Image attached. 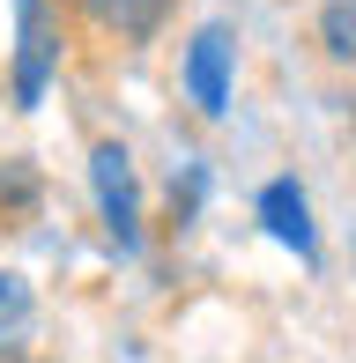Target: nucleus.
<instances>
[{
  "label": "nucleus",
  "instance_id": "f257e3e1",
  "mask_svg": "<svg viewBox=\"0 0 356 363\" xmlns=\"http://www.w3.org/2000/svg\"><path fill=\"white\" fill-rule=\"evenodd\" d=\"M60 67V23L45 0H15V104L38 111L45 104V82Z\"/></svg>",
  "mask_w": 356,
  "mask_h": 363
},
{
  "label": "nucleus",
  "instance_id": "20e7f679",
  "mask_svg": "<svg viewBox=\"0 0 356 363\" xmlns=\"http://www.w3.org/2000/svg\"><path fill=\"white\" fill-rule=\"evenodd\" d=\"M260 223H267V238H274V245H289L297 259H312V252H319V238H312V208H304L297 178H274V186L260 193Z\"/></svg>",
  "mask_w": 356,
  "mask_h": 363
},
{
  "label": "nucleus",
  "instance_id": "f03ea898",
  "mask_svg": "<svg viewBox=\"0 0 356 363\" xmlns=\"http://www.w3.org/2000/svg\"><path fill=\"white\" fill-rule=\"evenodd\" d=\"M89 186H96V216H104V230L119 238V252H134V238H141V193H134V156H126L119 141H96L89 148Z\"/></svg>",
  "mask_w": 356,
  "mask_h": 363
},
{
  "label": "nucleus",
  "instance_id": "7ed1b4c3",
  "mask_svg": "<svg viewBox=\"0 0 356 363\" xmlns=\"http://www.w3.org/2000/svg\"><path fill=\"white\" fill-rule=\"evenodd\" d=\"M230 67H238V30L208 23L201 38L186 45V89H193V104H201L208 119H223V104H230Z\"/></svg>",
  "mask_w": 356,
  "mask_h": 363
},
{
  "label": "nucleus",
  "instance_id": "423d86ee",
  "mask_svg": "<svg viewBox=\"0 0 356 363\" xmlns=\"http://www.w3.org/2000/svg\"><path fill=\"white\" fill-rule=\"evenodd\" d=\"M319 45H327L334 60H356V0H327V15H319Z\"/></svg>",
  "mask_w": 356,
  "mask_h": 363
},
{
  "label": "nucleus",
  "instance_id": "0eeeda50",
  "mask_svg": "<svg viewBox=\"0 0 356 363\" xmlns=\"http://www.w3.org/2000/svg\"><path fill=\"white\" fill-rule=\"evenodd\" d=\"M23 311H30V282L23 274H0V326H15Z\"/></svg>",
  "mask_w": 356,
  "mask_h": 363
},
{
  "label": "nucleus",
  "instance_id": "39448f33",
  "mask_svg": "<svg viewBox=\"0 0 356 363\" xmlns=\"http://www.w3.org/2000/svg\"><path fill=\"white\" fill-rule=\"evenodd\" d=\"M82 15H89L96 30H111V38L141 45V38H156V30H164L171 0H82Z\"/></svg>",
  "mask_w": 356,
  "mask_h": 363
}]
</instances>
